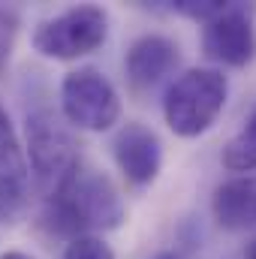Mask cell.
<instances>
[{"label":"cell","instance_id":"6da1fadb","mask_svg":"<svg viewBox=\"0 0 256 259\" xmlns=\"http://www.w3.org/2000/svg\"><path fill=\"white\" fill-rule=\"evenodd\" d=\"M121 220H124V199L112 184V178L81 163L46 196L42 223L55 235H69V241L88 232L118 229Z\"/></svg>","mask_w":256,"mask_h":259},{"label":"cell","instance_id":"7a4b0ae2","mask_svg":"<svg viewBox=\"0 0 256 259\" xmlns=\"http://www.w3.org/2000/svg\"><path fill=\"white\" fill-rule=\"evenodd\" d=\"M226 75L217 69H187L184 75H178L163 100V115L166 124L175 136H202L205 130L217 121V115L226 106Z\"/></svg>","mask_w":256,"mask_h":259},{"label":"cell","instance_id":"3957f363","mask_svg":"<svg viewBox=\"0 0 256 259\" xmlns=\"http://www.w3.org/2000/svg\"><path fill=\"white\" fill-rule=\"evenodd\" d=\"M109 36V15L100 6H72L33 30V49L52 61H75L97 52Z\"/></svg>","mask_w":256,"mask_h":259},{"label":"cell","instance_id":"277c9868","mask_svg":"<svg viewBox=\"0 0 256 259\" xmlns=\"http://www.w3.org/2000/svg\"><path fill=\"white\" fill-rule=\"evenodd\" d=\"M61 109L66 121L88 133H106L121 118V97L115 84L94 66L66 72L61 81Z\"/></svg>","mask_w":256,"mask_h":259},{"label":"cell","instance_id":"5b68a950","mask_svg":"<svg viewBox=\"0 0 256 259\" xmlns=\"http://www.w3.org/2000/svg\"><path fill=\"white\" fill-rule=\"evenodd\" d=\"M78 166L75 145L52 112H33L27 118V169L49 196Z\"/></svg>","mask_w":256,"mask_h":259},{"label":"cell","instance_id":"8992f818","mask_svg":"<svg viewBox=\"0 0 256 259\" xmlns=\"http://www.w3.org/2000/svg\"><path fill=\"white\" fill-rule=\"evenodd\" d=\"M256 6L247 3H226L220 15L205 21L202 30V52L205 58L223 66H247L256 58Z\"/></svg>","mask_w":256,"mask_h":259},{"label":"cell","instance_id":"52a82bcc","mask_svg":"<svg viewBox=\"0 0 256 259\" xmlns=\"http://www.w3.org/2000/svg\"><path fill=\"white\" fill-rule=\"evenodd\" d=\"M30 196V169L9 115L0 106V220L15 223Z\"/></svg>","mask_w":256,"mask_h":259},{"label":"cell","instance_id":"ba28073f","mask_svg":"<svg viewBox=\"0 0 256 259\" xmlns=\"http://www.w3.org/2000/svg\"><path fill=\"white\" fill-rule=\"evenodd\" d=\"M115 163L133 187H148L163 166L160 136L145 124H127L112 142Z\"/></svg>","mask_w":256,"mask_h":259},{"label":"cell","instance_id":"9c48e42d","mask_svg":"<svg viewBox=\"0 0 256 259\" xmlns=\"http://www.w3.org/2000/svg\"><path fill=\"white\" fill-rule=\"evenodd\" d=\"M178 64V46L169 39V36H157V33H148L142 39H136L127 52V78L133 88L145 91V88H154L163 75H169Z\"/></svg>","mask_w":256,"mask_h":259},{"label":"cell","instance_id":"30bf717a","mask_svg":"<svg viewBox=\"0 0 256 259\" xmlns=\"http://www.w3.org/2000/svg\"><path fill=\"white\" fill-rule=\"evenodd\" d=\"M211 211L217 226L241 232L256 226V178H235L214 190Z\"/></svg>","mask_w":256,"mask_h":259},{"label":"cell","instance_id":"8fae6325","mask_svg":"<svg viewBox=\"0 0 256 259\" xmlns=\"http://www.w3.org/2000/svg\"><path fill=\"white\" fill-rule=\"evenodd\" d=\"M223 166L229 172H253L256 169V109L250 112V118L244 121V127L226 142Z\"/></svg>","mask_w":256,"mask_h":259},{"label":"cell","instance_id":"7c38bea8","mask_svg":"<svg viewBox=\"0 0 256 259\" xmlns=\"http://www.w3.org/2000/svg\"><path fill=\"white\" fill-rule=\"evenodd\" d=\"M61 259H115V253H112V247H109L103 238H97V235H81V238H72V241L66 244V250H64Z\"/></svg>","mask_w":256,"mask_h":259},{"label":"cell","instance_id":"4fadbf2b","mask_svg":"<svg viewBox=\"0 0 256 259\" xmlns=\"http://www.w3.org/2000/svg\"><path fill=\"white\" fill-rule=\"evenodd\" d=\"M172 9L181 12V15H187V18H193V21H202L205 24L214 15H220L226 9V3H220V0H175Z\"/></svg>","mask_w":256,"mask_h":259},{"label":"cell","instance_id":"5bb4252c","mask_svg":"<svg viewBox=\"0 0 256 259\" xmlns=\"http://www.w3.org/2000/svg\"><path fill=\"white\" fill-rule=\"evenodd\" d=\"M0 259H33V256H27V253H21V250H9V253H3Z\"/></svg>","mask_w":256,"mask_h":259},{"label":"cell","instance_id":"9a60e30c","mask_svg":"<svg viewBox=\"0 0 256 259\" xmlns=\"http://www.w3.org/2000/svg\"><path fill=\"white\" fill-rule=\"evenodd\" d=\"M244 256H247V259H256V241L247 247V250H244Z\"/></svg>","mask_w":256,"mask_h":259},{"label":"cell","instance_id":"2e32d148","mask_svg":"<svg viewBox=\"0 0 256 259\" xmlns=\"http://www.w3.org/2000/svg\"><path fill=\"white\" fill-rule=\"evenodd\" d=\"M154 259H175V256H172V253H157Z\"/></svg>","mask_w":256,"mask_h":259}]
</instances>
